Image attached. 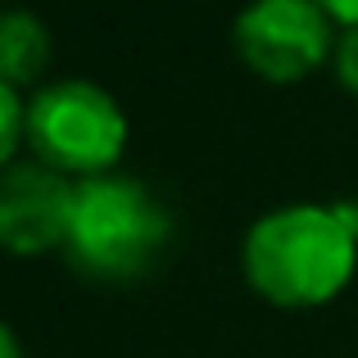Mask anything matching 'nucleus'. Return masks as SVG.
<instances>
[{"label":"nucleus","mask_w":358,"mask_h":358,"mask_svg":"<svg viewBox=\"0 0 358 358\" xmlns=\"http://www.w3.org/2000/svg\"><path fill=\"white\" fill-rule=\"evenodd\" d=\"M0 358H23V345H18V336H14V327L0 317Z\"/></svg>","instance_id":"9d476101"},{"label":"nucleus","mask_w":358,"mask_h":358,"mask_svg":"<svg viewBox=\"0 0 358 358\" xmlns=\"http://www.w3.org/2000/svg\"><path fill=\"white\" fill-rule=\"evenodd\" d=\"M331 64H336V78H341V87L358 96V27H345V32L336 36Z\"/></svg>","instance_id":"6e6552de"},{"label":"nucleus","mask_w":358,"mask_h":358,"mask_svg":"<svg viewBox=\"0 0 358 358\" xmlns=\"http://www.w3.org/2000/svg\"><path fill=\"white\" fill-rule=\"evenodd\" d=\"M27 145L36 150V164L64 177H105L127 145V114L114 91L91 78L45 82L27 100Z\"/></svg>","instance_id":"7ed1b4c3"},{"label":"nucleus","mask_w":358,"mask_h":358,"mask_svg":"<svg viewBox=\"0 0 358 358\" xmlns=\"http://www.w3.org/2000/svg\"><path fill=\"white\" fill-rule=\"evenodd\" d=\"M173 241V213L145 182L127 173L87 177L73 191L64 259L96 281H131L155 268Z\"/></svg>","instance_id":"f03ea898"},{"label":"nucleus","mask_w":358,"mask_h":358,"mask_svg":"<svg viewBox=\"0 0 358 358\" xmlns=\"http://www.w3.org/2000/svg\"><path fill=\"white\" fill-rule=\"evenodd\" d=\"M245 69L268 82H299L331 50V14L317 0H250L231 27Z\"/></svg>","instance_id":"20e7f679"},{"label":"nucleus","mask_w":358,"mask_h":358,"mask_svg":"<svg viewBox=\"0 0 358 358\" xmlns=\"http://www.w3.org/2000/svg\"><path fill=\"white\" fill-rule=\"evenodd\" d=\"M317 5L331 14V23H341V27H358V0H317Z\"/></svg>","instance_id":"1a4fd4ad"},{"label":"nucleus","mask_w":358,"mask_h":358,"mask_svg":"<svg viewBox=\"0 0 358 358\" xmlns=\"http://www.w3.org/2000/svg\"><path fill=\"white\" fill-rule=\"evenodd\" d=\"M241 268L254 295L277 308L331 304L358 268V204H281L263 213L241 245Z\"/></svg>","instance_id":"f257e3e1"},{"label":"nucleus","mask_w":358,"mask_h":358,"mask_svg":"<svg viewBox=\"0 0 358 358\" xmlns=\"http://www.w3.org/2000/svg\"><path fill=\"white\" fill-rule=\"evenodd\" d=\"M50 64V32L32 9H0V82L27 87Z\"/></svg>","instance_id":"423d86ee"},{"label":"nucleus","mask_w":358,"mask_h":358,"mask_svg":"<svg viewBox=\"0 0 358 358\" xmlns=\"http://www.w3.org/2000/svg\"><path fill=\"white\" fill-rule=\"evenodd\" d=\"M18 141H27V105L9 82H0V168L14 164Z\"/></svg>","instance_id":"0eeeda50"},{"label":"nucleus","mask_w":358,"mask_h":358,"mask_svg":"<svg viewBox=\"0 0 358 358\" xmlns=\"http://www.w3.org/2000/svg\"><path fill=\"white\" fill-rule=\"evenodd\" d=\"M73 191L64 173L45 164L0 168V250L5 254H45L64 250L73 218Z\"/></svg>","instance_id":"39448f33"}]
</instances>
